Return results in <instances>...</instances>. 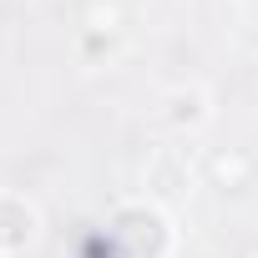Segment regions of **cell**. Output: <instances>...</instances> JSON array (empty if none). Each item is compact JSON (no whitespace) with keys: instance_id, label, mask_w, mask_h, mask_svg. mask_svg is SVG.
Here are the masks:
<instances>
[{"instance_id":"obj_1","label":"cell","mask_w":258,"mask_h":258,"mask_svg":"<svg viewBox=\"0 0 258 258\" xmlns=\"http://www.w3.org/2000/svg\"><path fill=\"white\" fill-rule=\"evenodd\" d=\"M203 177L218 187V192H248L258 182V157L248 147H213L203 157Z\"/></svg>"},{"instance_id":"obj_2","label":"cell","mask_w":258,"mask_h":258,"mask_svg":"<svg viewBox=\"0 0 258 258\" xmlns=\"http://www.w3.org/2000/svg\"><path fill=\"white\" fill-rule=\"evenodd\" d=\"M36 238V208L21 198H0V258Z\"/></svg>"},{"instance_id":"obj_3","label":"cell","mask_w":258,"mask_h":258,"mask_svg":"<svg viewBox=\"0 0 258 258\" xmlns=\"http://www.w3.org/2000/svg\"><path fill=\"white\" fill-rule=\"evenodd\" d=\"M177 132H198V126L208 121V91H198V86H177V91H167V111H162Z\"/></svg>"},{"instance_id":"obj_4","label":"cell","mask_w":258,"mask_h":258,"mask_svg":"<svg viewBox=\"0 0 258 258\" xmlns=\"http://www.w3.org/2000/svg\"><path fill=\"white\" fill-rule=\"evenodd\" d=\"M187 182H192V172H182V157H177V152H162L157 167H152V187H157L162 198H182V192H192Z\"/></svg>"},{"instance_id":"obj_5","label":"cell","mask_w":258,"mask_h":258,"mask_svg":"<svg viewBox=\"0 0 258 258\" xmlns=\"http://www.w3.org/2000/svg\"><path fill=\"white\" fill-rule=\"evenodd\" d=\"M86 31H96V36H116V31H121V6H116V0H91Z\"/></svg>"},{"instance_id":"obj_6","label":"cell","mask_w":258,"mask_h":258,"mask_svg":"<svg viewBox=\"0 0 258 258\" xmlns=\"http://www.w3.org/2000/svg\"><path fill=\"white\" fill-rule=\"evenodd\" d=\"M238 258H258V243H248V248H243V253H238Z\"/></svg>"},{"instance_id":"obj_7","label":"cell","mask_w":258,"mask_h":258,"mask_svg":"<svg viewBox=\"0 0 258 258\" xmlns=\"http://www.w3.org/2000/svg\"><path fill=\"white\" fill-rule=\"evenodd\" d=\"M56 6H61V0H56Z\"/></svg>"}]
</instances>
